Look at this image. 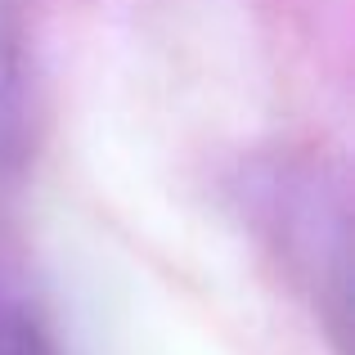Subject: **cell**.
I'll return each instance as SVG.
<instances>
[{
    "mask_svg": "<svg viewBox=\"0 0 355 355\" xmlns=\"http://www.w3.org/2000/svg\"><path fill=\"white\" fill-rule=\"evenodd\" d=\"M270 220L279 225L288 261L311 279L320 302L333 297V315L347 324V257H342L347 248L324 243V220H342V202L329 198L315 171H284V180H275L270 193Z\"/></svg>",
    "mask_w": 355,
    "mask_h": 355,
    "instance_id": "1",
    "label": "cell"
},
{
    "mask_svg": "<svg viewBox=\"0 0 355 355\" xmlns=\"http://www.w3.org/2000/svg\"><path fill=\"white\" fill-rule=\"evenodd\" d=\"M0 355H59V347L23 302H0Z\"/></svg>",
    "mask_w": 355,
    "mask_h": 355,
    "instance_id": "3",
    "label": "cell"
},
{
    "mask_svg": "<svg viewBox=\"0 0 355 355\" xmlns=\"http://www.w3.org/2000/svg\"><path fill=\"white\" fill-rule=\"evenodd\" d=\"M18 126H23V23L18 0H0V184L14 162Z\"/></svg>",
    "mask_w": 355,
    "mask_h": 355,
    "instance_id": "2",
    "label": "cell"
}]
</instances>
